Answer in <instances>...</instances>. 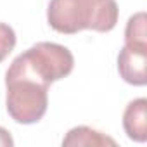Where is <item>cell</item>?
<instances>
[{
  "mask_svg": "<svg viewBox=\"0 0 147 147\" xmlns=\"http://www.w3.org/2000/svg\"><path fill=\"white\" fill-rule=\"evenodd\" d=\"M116 0H50L47 21L62 35H75L83 30L99 33L111 31L118 23Z\"/></svg>",
  "mask_w": 147,
  "mask_h": 147,
  "instance_id": "6da1fadb",
  "label": "cell"
},
{
  "mask_svg": "<svg viewBox=\"0 0 147 147\" xmlns=\"http://www.w3.org/2000/svg\"><path fill=\"white\" fill-rule=\"evenodd\" d=\"M62 145H88V147H100V145H116V140H113L111 137L92 130L88 126H76L67 131V135L62 140Z\"/></svg>",
  "mask_w": 147,
  "mask_h": 147,
  "instance_id": "8992f818",
  "label": "cell"
},
{
  "mask_svg": "<svg viewBox=\"0 0 147 147\" xmlns=\"http://www.w3.org/2000/svg\"><path fill=\"white\" fill-rule=\"evenodd\" d=\"M14 47H16L14 30L5 23H0V62L9 57V54L14 50Z\"/></svg>",
  "mask_w": 147,
  "mask_h": 147,
  "instance_id": "ba28073f",
  "label": "cell"
},
{
  "mask_svg": "<svg viewBox=\"0 0 147 147\" xmlns=\"http://www.w3.org/2000/svg\"><path fill=\"white\" fill-rule=\"evenodd\" d=\"M145 12L133 14L125 28V45L147 49V33H145Z\"/></svg>",
  "mask_w": 147,
  "mask_h": 147,
  "instance_id": "52a82bcc",
  "label": "cell"
},
{
  "mask_svg": "<svg viewBox=\"0 0 147 147\" xmlns=\"http://www.w3.org/2000/svg\"><path fill=\"white\" fill-rule=\"evenodd\" d=\"M123 128L130 140H147V99L140 97L126 106L123 114Z\"/></svg>",
  "mask_w": 147,
  "mask_h": 147,
  "instance_id": "5b68a950",
  "label": "cell"
},
{
  "mask_svg": "<svg viewBox=\"0 0 147 147\" xmlns=\"http://www.w3.org/2000/svg\"><path fill=\"white\" fill-rule=\"evenodd\" d=\"M147 49L125 45L118 55V71L121 78L135 87H144L147 83Z\"/></svg>",
  "mask_w": 147,
  "mask_h": 147,
  "instance_id": "277c9868",
  "label": "cell"
},
{
  "mask_svg": "<svg viewBox=\"0 0 147 147\" xmlns=\"http://www.w3.org/2000/svg\"><path fill=\"white\" fill-rule=\"evenodd\" d=\"M5 87L7 113L16 123L33 125L43 118L49 106V87L26 78H5Z\"/></svg>",
  "mask_w": 147,
  "mask_h": 147,
  "instance_id": "3957f363",
  "label": "cell"
},
{
  "mask_svg": "<svg viewBox=\"0 0 147 147\" xmlns=\"http://www.w3.org/2000/svg\"><path fill=\"white\" fill-rule=\"evenodd\" d=\"M73 67L75 57L67 47L52 42H38L12 61L5 78H26L50 87V83L66 78Z\"/></svg>",
  "mask_w": 147,
  "mask_h": 147,
  "instance_id": "7a4b0ae2",
  "label": "cell"
},
{
  "mask_svg": "<svg viewBox=\"0 0 147 147\" xmlns=\"http://www.w3.org/2000/svg\"><path fill=\"white\" fill-rule=\"evenodd\" d=\"M14 145V140L11 137V133L0 126V147H12Z\"/></svg>",
  "mask_w": 147,
  "mask_h": 147,
  "instance_id": "9c48e42d",
  "label": "cell"
}]
</instances>
